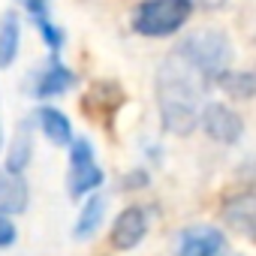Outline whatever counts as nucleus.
<instances>
[{"instance_id":"423d86ee","label":"nucleus","mask_w":256,"mask_h":256,"mask_svg":"<svg viewBox=\"0 0 256 256\" xmlns=\"http://www.w3.org/2000/svg\"><path fill=\"white\" fill-rule=\"evenodd\" d=\"M178 256H238L220 229H211V226H193L181 235V244H178Z\"/></svg>"},{"instance_id":"f3484780","label":"nucleus","mask_w":256,"mask_h":256,"mask_svg":"<svg viewBox=\"0 0 256 256\" xmlns=\"http://www.w3.org/2000/svg\"><path fill=\"white\" fill-rule=\"evenodd\" d=\"M16 238H18V229H16V223H12V217H10V214H0V250L12 247Z\"/></svg>"},{"instance_id":"1a4fd4ad","label":"nucleus","mask_w":256,"mask_h":256,"mask_svg":"<svg viewBox=\"0 0 256 256\" xmlns=\"http://www.w3.org/2000/svg\"><path fill=\"white\" fill-rule=\"evenodd\" d=\"M76 84V76L66 64H60L58 58H48V64L36 72V82H34V96H58L64 90H70Z\"/></svg>"},{"instance_id":"f8f14e48","label":"nucleus","mask_w":256,"mask_h":256,"mask_svg":"<svg viewBox=\"0 0 256 256\" xmlns=\"http://www.w3.org/2000/svg\"><path fill=\"white\" fill-rule=\"evenodd\" d=\"M22 4L28 6V12H30V22H34V28L40 30L42 42H46L52 52H60V46H64V30H60V28L52 22L48 0H22Z\"/></svg>"},{"instance_id":"6ab92c4d","label":"nucleus","mask_w":256,"mask_h":256,"mask_svg":"<svg viewBox=\"0 0 256 256\" xmlns=\"http://www.w3.org/2000/svg\"><path fill=\"white\" fill-rule=\"evenodd\" d=\"M0 142H4V133H0Z\"/></svg>"},{"instance_id":"f257e3e1","label":"nucleus","mask_w":256,"mask_h":256,"mask_svg":"<svg viewBox=\"0 0 256 256\" xmlns=\"http://www.w3.org/2000/svg\"><path fill=\"white\" fill-rule=\"evenodd\" d=\"M205 76L181 54L172 52L157 66L154 94L160 108V124L172 136H190L199 124V114L205 108Z\"/></svg>"},{"instance_id":"dca6fc26","label":"nucleus","mask_w":256,"mask_h":256,"mask_svg":"<svg viewBox=\"0 0 256 256\" xmlns=\"http://www.w3.org/2000/svg\"><path fill=\"white\" fill-rule=\"evenodd\" d=\"M217 84H220L229 96L247 100V96L256 94V72H232V70H229L223 78H217Z\"/></svg>"},{"instance_id":"20e7f679","label":"nucleus","mask_w":256,"mask_h":256,"mask_svg":"<svg viewBox=\"0 0 256 256\" xmlns=\"http://www.w3.org/2000/svg\"><path fill=\"white\" fill-rule=\"evenodd\" d=\"M102 169L96 163L94 145L88 139H72L70 145V196L82 199L102 184Z\"/></svg>"},{"instance_id":"39448f33","label":"nucleus","mask_w":256,"mask_h":256,"mask_svg":"<svg viewBox=\"0 0 256 256\" xmlns=\"http://www.w3.org/2000/svg\"><path fill=\"white\" fill-rule=\"evenodd\" d=\"M199 124L205 126V133L220 142V145H235L244 133V120L235 108L223 106V102H208L199 114Z\"/></svg>"},{"instance_id":"9b49d317","label":"nucleus","mask_w":256,"mask_h":256,"mask_svg":"<svg viewBox=\"0 0 256 256\" xmlns=\"http://www.w3.org/2000/svg\"><path fill=\"white\" fill-rule=\"evenodd\" d=\"M36 124H40V133L52 145H72V124H70V118L60 108L40 106L36 108Z\"/></svg>"},{"instance_id":"4468645a","label":"nucleus","mask_w":256,"mask_h":256,"mask_svg":"<svg viewBox=\"0 0 256 256\" xmlns=\"http://www.w3.org/2000/svg\"><path fill=\"white\" fill-rule=\"evenodd\" d=\"M30 157H34V133H30V124L22 120V124H18V130H16V136H12V145H10L6 169L22 175V172L28 169Z\"/></svg>"},{"instance_id":"2eb2a0df","label":"nucleus","mask_w":256,"mask_h":256,"mask_svg":"<svg viewBox=\"0 0 256 256\" xmlns=\"http://www.w3.org/2000/svg\"><path fill=\"white\" fill-rule=\"evenodd\" d=\"M102 217H106V199H102V196H88L84 205H82V211H78V220H76L72 235H76L78 241L90 238V235L100 229Z\"/></svg>"},{"instance_id":"7ed1b4c3","label":"nucleus","mask_w":256,"mask_h":256,"mask_svg":"<svg viewBox=\"0 0 256 256\" xmlns=\"http://www.w3.org/2000/svg\"><path fill=\"white\" fill-rule=\"evenodd\" d=\"M190 12H193V6L187 0H142L130 16V28L139 36L160 40V36L178 34L187 24Z\"/></svg>"},{"instance_id":"f03ea898","label":"nucleus","mask_w":256,"mask_h":256,"mask_svg":"<svg viewBox=\"0 0 256 256\" xmlns=\"http://www.w3.org/2000/svg\"><path fill=\"white\" fill-rule=\"evenodd\" d=\"M175 52H181L205 76V82L223 78L232 66V46H229L226 34L214 30V28H202V30L190 34L187 40H181L175 46Z\"/></svg>"},{"instance_id":"ddd939ff","label":"nucleus","mask_w":256,"mask_h":256,"mask_svg":"<svg viewBox=\"0 0 256 256\" xmlns=\"http://www.w3.org/2000/svg\"><path fill=\"white\" fill-rule=\"evenodd\" d=\"M18 48H22V18L16 10L4 12L0 18V66H12V60L18 58Z\"/></svg>"},{"instance_id":"9d476101","label":"nucleus","mask_w":256,"mask_h":256,"mask_svg":"<svg viewBox=\"0 0 256 256\" xmlns=\"http://www.w3.org/2000/svg\"><path fill=\"white\" fill-rule=\"evenodd\" d=\"M30 202V187L24 175L0 169V214H22Z\"/></svg>"},{"instance_id":"a211bd4d","label":"nucleus","mask_w":256,"mask_h":256,"mask_svg":"<svg viewBox=\"0 0 256 256\" xmlns=\"http://www.w3.org/2000/svg\"><path fill=\"white\" fill-rule=\"evenodd\" d=\"M187 4L196 10V6H202V10H217V6H223L226 0H187Z\"/></svg>"},{"instance_id":"0eeeda50","label":"nucleus","mask_w":256,"mask_h":256,"mask_svg":"<svg viewBox=\"0 0 256 256\" xmlns=\"http://www.w3.org/2000/svg\"><path fill=\"white\" fill-rule=\"evenodd\" d=\"M145 235H148V211L142 205L124 208L114 217V223H112V244L118 250H133V247H139Z\"/></svg>"},{"instance_id":"6e6552de","label":"nucleus","mask_w":256,"mask_h":256,"mask_svg":"<svg viewBox=\"0 0 256 256\" xmlns=\"http://www.w3.org/2000/svg\"><path fill=\"white\" fill-rule=\"evenodd\" d=\"M223 220L256 244V193H235L223 202Z\"/></svg>"}]
</instances>
